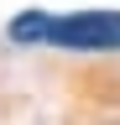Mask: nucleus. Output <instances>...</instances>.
Here are the masks:
<instances>
[{
  "label": "nucleus",
  "mask_w": 120,
  "mask_h": 125,
  "mask_svg": "<svg viewBox=\"0 0 120 125\" xmlns=\"http://www.w3.org/2000/svg\"><path fill=\"white\" fill-rule=\"evenodd\" d=\"M16 42H57V47H120V16L115 10H78V16H47L21 10L11 21Z\"/></svg>",
  "instance_id": "1"
}]
</instances>
